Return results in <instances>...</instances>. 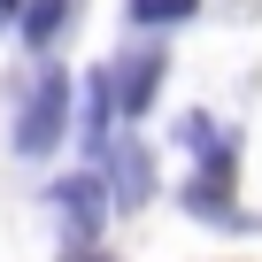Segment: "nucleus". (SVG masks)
<instances>
[{
  "label": "nucleus",
  "instance_id": "1",
  "mask_svg": "<svg viewBox=\"0 0 262 262\" xmlns=\"http://www.w3.org/2000/svg\"><path fill=\"white\" fill-rule=\"evenodd\" d=\"M62 131H70V77L47 62L39 85H31V100H24V116H16V147L24 155H54Z\"/></svg>",
  "mask_w": 262,
  "mask_h": 262
},
{
  "label": "nucleus",
  "instance_id": "2",
  "mask_svg": "<svg viewBox=\"0 0 262 262\" xmlns=\"http://www.w3.org/2000/svg\"><path fill=\"white\" fill-rule=\"evenodd\" d=\"M116 123H123L116 77H108V70H93V77H85V100H77V139H85V155H93V162H108V155H116Z\"/></svg>",
  "mask_w": 262,
  "mask_h": 262
},
{
  "label": "nucleus",
  "instance_id": "3",
  "mask_svg": "<svg viewBox=\"0 0 262 262\" xmlns=\"http://www.w3.org/2000/svg\"><path fill=\"white\" fill-rule=\"evenodd\" d=\"M162 77H170V62H162V47H155V54H131V62H123V77H116V100H123V123L155 108V93H162Z\"/></svg>",
  "mask_w": 262,
  "mask_h": 262
},
{
  "label": "nucleus",
  "instance_id": "4",
  "mask_svg": "<svg viewBox=\"0 0 262 262\" xmlns=\"http://www.w3.org/2000/svg\"><path fill=\"white\" fill-rule=\"evenodd\" d=\"M108 178H116V208H147V193H155V162H147L139 139H123V147L108 155Z\"/></svg>",
  "mask_w": 262,
  "mask_h": 262
},
{
  "label": "nucleus",
  "instance_id": "5",
  "mask_svg": "<svg viewBox=\"0 0 262 262\" xmlns=\"http://www.w3.org/2000/svg\"><path fill=\"white\" fill-rule=\"evenodd\" d=\"M54 201L70 208V224H77V239H100V216H108V185L85 170V178H62L54 185Z\"/></svg>",
  "mask_w": 262,
  "mask_h": 262
},
{
  "label": "nucleus",
  "instance_id": "6",
  "mask_svg": "<svg viewBox=\"0 0 262 262\" xmlns=\"http://www.w3.org/2000/svg\"><path fill=\"white\" fill-rule=\"evenodd\" d=\"M62 24H70V0H31V8H24V39L31 47H47Z\"/></svg>",
  "mask_w": 262,
  "mask_h": 262
},
{
  "label": "nucleus",
  "instance_id": "7",
  "mask_svg": "<svg viewBox=\"0 0 262 262\" xmlns=\"http://www.w3.org/2000/svg\"><path fill=\"white\" fill-rule=\"evenodd\" d=\"M201 0H131V24H185Z\"/></svg>",
  "mask_w": 262,
  "mask_h": 262
},
{
  "label": "nucleus",
  "instance_id": "8",
  "mask_svg": "<svg viewBox=\"0 0 262 262\" xmlns=\"http://www.w3.org/2000/svg\"><path fill=\"white\" fill-rule=\"evenodd\" d=\"M62 262H100V254H85V247H77V254H62Z\"/></svg>",
  "mask_w": 262,
  "mask_h": 262
},
{
  "label": "nucleus",
  "instance_id": "9",
  "mask_svg": "<svg viewBox=\"0 0 262 262\" xmlns=\"http://www.w3.org/2000/svg\"><path fill=\"white\" fill-rule=\"evenodd\" d=\"M0 8H16V0H0Z\"/></svg>",
  "mask_w": 262,
  "mask_h": 262
},
{
  "label": "nucleus",
  "instance_id": "10",
  "mask_svg": "<svg viewBox=\"0 0 262 262\" xmlns=\"http://www.w3.org/2000/svg\"><path fill=\"white\" fill-rule=\"evenodd\" d=\"M0 16H8V8H0Z\"/></svg>",
  "mask_w": 262,
  "mask_h": 262
}]
</instances>
